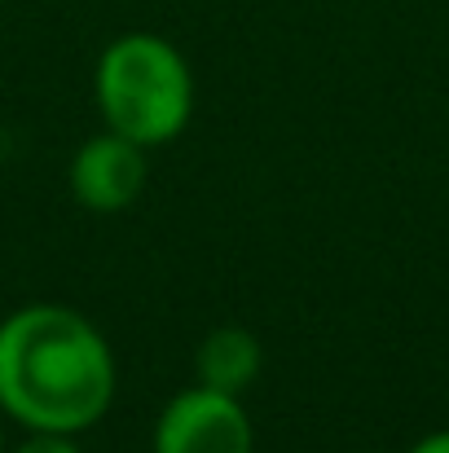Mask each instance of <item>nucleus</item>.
<instances>
[{
    "instance_id": "nucleus-2",
    "label": "nucleus",
    "mask_w": 449,
    "mask_h": 453,
    "mask_svg": "<svg viewBox=\"0 0 449 453\" xmlns=\"http://www.w3.org/2000/svg\"><path fill=\"white\" fill-rule=\"evenodd\" d=\"M93 102L106 128L154 150L190 128L194 71L172 40L154 31H128L102 49L93 66Z\"/></svg>"
},
{
    "instance_id": "nucleus-3",
    "label": "nucleus",
    "mask_w": 449,
    "mask_h": 453,
    "mask_svg": "<svg viewBox=\"0 0 449 453\" xmlns=\"http://www.w3.org/2000/svg\"><path fill=\"white\" fill-rule=\"evenodd\" d=\"M154 453H256L243 396L203 383L176 392L154 418Z\"/></svg>"
},
{
    "instance_id": "nucleus-4",
    "label": "nucleus",
    "mask_w": 449,
    "mask_h": 453,
    "mask_svg": "<svg viewBox=\"0 0 449 453\" xmlns=\"http://www.w3.org/2000/svg\"><path fill=\"white\" fill-rule=\"evenodd\" d=\"M66 180H71V194L80 198V207L115 216V211L133 207L146 189V146L106 128L75 150Z\"/></svg>"
},
{
    "instance_id": "nucleus-6",
    "label": "nucleus",
    "mask_w": 449,
    "mask_h": 453,
    "mask_svg": "<svg viewBox=\"0 0 449 453\" xmlns=\"http://www.w3.org/2000/svg\"><path fill=\"white\" fill-rule=\"evenodd\" d=\"M9 453H80V445L62 432H27V441L9 445Z\"/></svg>"
},
{
    "instance_id": "nucleus-5",
    "label": "nucleus",
    "mask_w": 449,
    "mask_h": 453,
    "mask_svg": "<svg viewBox=\"0 0 449 453\" xmlns=\"http://www.w3.org/2000/svg\"><path fill=\"white\" fill-rule=\"evenodd\" d=\"M265 370V348L247 326H216L194 348V374L203 388L243 396Z\"/></svg>"
},
{
    "instance_id": "nucleus-1",
    "label": "nucleus",
    "mask_w": 449,
    "mask_h": 453,
    "mask_svg": "<svg viewBox=\"0 0 449 453\" xmlns=\"http://www.w3.org/2000/svg\"><path fill=\"white\" fill-rule=\"evenodd\" d=\"M115 352L71 303H22L0 317V410L27 432L80 436L115 405Z\"/></svg>"
},
{
    "instance_id": "nucleus-8",
    "label": "nucleus",
    "mask_w": 449,
    "mask_h": 453,
    "mask_svg": "<svg viewBox=\"0 0 449 453\" xmlns=\"http://www.w3.org/2000/svg\"><path fill=\"white\" fill-rule=\"evenodd\" d=\"M0 453H9V441H4V427H0Z\"/></svg>"
},
{
    "instance_id": "nucleus-7",
    "label": "nucleus",
    "mask_w": 449,
    "mask_h": 453,
    "mask_svg": "<svg viewBox=\"0 0 449 453\" xmlns=\"http://www.w3.org/2000/svg\"><path fill=\"white\" fill-rule=\"evenodd\" d=\"M410 453H449V427L445 432H432V436H423V441H414Z\"/></svg>"
}]
</instances>
